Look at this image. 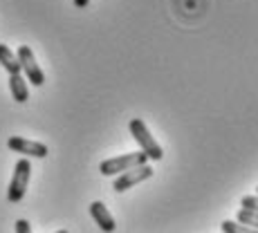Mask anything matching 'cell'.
<instances>
[{
	"label": "cell",
	"instance_id": "obj_7",
	"mask_svg": "<svg viewBox=\"0 0 258 233\" xmlns=\"http://www.w3.org/2000/svg\"><path fill=\"white\" fill-rule=\"evenodd\" d=\"M90 215H92V220L99 224V229H101V231L112 233L117 229L115 217H112V213L108 211V206L103 204V202H92V204H90Z\"/></svg>",
	"mask_w": 258,
	"mask_h": 233
},
{
	"label": "cell",
	"instance_id": "obj_9",
	"mask_svg": "<svg viewBox=\"0 0 258 233\" xmlns=\"http://www.w3.org/2000/svg\"><path fill=\"white\" fill-rule=\"evenodd\" d=\"M0 65L9 72V76H12V74H21V63H18L16 54L5 45V43H0Z\"/></svg>",
	"mask_w": 258,
	"mask_h": 233
},
{
	"label": "cell",
	"instance_id": "obj_12",
	"mask_svg": "<svg viewBox=\"0 0 258 233\" xmlns=\"http://www.w3.org/2000/svg\"><path fill=\"white\" fill-rule=\"evenodd\" d=\"M240 204H242V209H249V211L258 213V195H245Z\"/></svg>",
	"mask_w": 258,
	"mask_h": 233
},
{
	"label": "cell",
	"instance_id": "obj_4",
	"mask_svg": "<svg viewBox=\"0 0 258 233\" xmlns=\"http://www.w3.org/2000/svg\"><path fill=\"white\" fill-rule=\"evenodd\" d=\"M16 58H18V63H21V74L25 76V81H29L32 86L41 88L43 83H45V74H43V70L38 67L32 49L27 45H21L16 49Z\"/></svg>",
	"mask_w": 258,
	"mask_h": 233
},
{
	"label": "cell",
	"instance_id": "obj_1",
	"mask_svg": "<svg viewBox=\"0 0 258 233\" xmlns=\"http://www.w3.org/2000/svg\"><path fill=\"white\" fill-rule=\"evenodd\" d=\"M128 130H131L133 139L140 143L142 152L148 157V162H160L162 157H164V150H162V146L155 141V137L151 135V130L146 128V123H144L142 119H131V123H128Z\"/></svg>",
	"mask_w": 258,
	"mask_h": 233
},
{
	"label": "cell",
	"instance_id": "obj_14",
	"mask_svg": "<svg viewBox=\"0 0 258 233\" xmlns=\"http://www.w3.org/2000/svg\"><path fill=\"white\" fill-rule=\"evenodd\" d=\"M90 5V0H74V7L77 9H86Z\"/></svg>",
	"mask_w": 258,
	"mask_h": 233
},
{
	"label": "cell",
	"instance_id": "obj_8",
	"mask_svg": "<svg viewBox=\"0 0 258 233\" xmlns=\"http://www.w3.org/2000/svg\"><path fill=\"white\" fill-rule=\"evenodd\" d=\"M9 90H12L14 101H18V103H25L29 99V88L23 74H12L9 76Z\"/></svg>",
	"mask_w": 258,
	"mask_h": 233
},
{
	"label": "cell",
	"instance_id": "obj_6",
	"mask_svg": "<svg viewBox=\"0 0 258 233\" xmlns=\"http://www.w3.org/2000/svg\"><path fill=\"white\" fill-rule=\"evenodd\" d=\"M7 148L12 152H21L23 157H36V160L47 157V146H45V143L25 139V137H9V139H7Z\"/></svg>",
	"mask_w": 258,
	"mask_h": 233
},
{
	"label": "cell",
	"instance_id": "obj_16",
	"mask_svg": "<svg viewBox=\"0 0 258 233\" xmlns=\"http://www.w3.org/2000/svg\"><path fill=\"white\" fill-rule=\"evenodd\" d=\"M256 191H258V186H256Z\"/></svg>",
	"mask_w": 258,
	"mask_h": 233
},
{
	"label": "cell",
	"instance_id": "obj_3",
	"mask_svg": "<svg viewBox=\"0 0 258 233\" xmlns=\"http://www.w3.org/2000/svg\"><path fill=\"white\" fill-rule=\"evenodd\" d=\"M144 164H148V157L144 152H128V155H119V157H112V160L101 162L99 171H101V175L112 177V175H119V173L131 171V168L144 166Z\"/></svg>",
	"mask_w": 258,
	"mask_h": 233
},
{
	"label": "cell",
	"instance_id": "obj_15",
	"mask_svg": "<svg viewBox=\"0 0 258 233\" xmlns=\"http://www.w3.org/2000/svg\"><path fill=\"white\" fill-rule=\"evenodd\" d=\"M56 233H68V231H56Z\"/></svg>",
	"mask_w": 258,
	"mask_h": 233
},
{
	"label": "cell",
	"instance_id": "obj_11",
	"mask_svg": "<svg viewBox=\"0 0 258 233\" xmlns=\"http://www.w3.org/2000/svg\"><path fill=\"white\" fill-rule=\"evenodd\" d=\"M220 231L222 233H258L256 229H251V226H245V224H240V222H234V220H225V222H222Z\"/></svg>",
	"mask_w": 258,
	"mask_h": 233
},
{
	"label": "cell",
	"instance_id": "obj_13",
	"mask_svg": "<svg viewBox=\"0 0 258 233\" xmlns=\"http://www.w3.org/2000/svg\"><path fill=\"white\" fill-rule=\"evenodd\" d=\"M16 233H32V226H29L27 220H16Z\"/></svg>",
	"mask_w": 258,
	"mask_h": 233
},
{
	"label": "cell",
	"instance_id": "obj_2",
	"mask_svg": "<svg viewBox=\"0 0 258 233\" xmlns=\"http://www.w3.org/2000/svg\"><path fill=\"white\" fill-rule=\"evenodd\" d=\"M29 175H32V164H29L27 157H21L14 166V175H12V182H9V188H7V200L12 204H18V202L25 197L27 193V184H29Z\"/></svg>",
	"mask_w": 258,
	"mask_h": 233
},
{
	"label": "cell",
	"instance_id": "obj_5",
	"mask_svg": "<svg viewBox=\"0 0 258 233\" xmlns=\"http://www.w3.org/2000/svg\"><path fill=\"white\" fill-rule=\"evenodd\" d=\"M153 166L151 164H144V166H137V168H131V171H126V173H121V175L115 180V184H112V188H115L117 193H123V191H128V188H133V186H137V184H142V182H146V180H151L153 177Z\"/></svg>",
	"mask_w": 258,
	"mask_h": 233
},
{
	"label": "cell",
	"instance_id": "obj_10",
	"mask_svg": "<svg viewBox=\"0 0 258 233\" xmlns=\"http://www.w3.org/2000/svg\"><path fill=\"white\" fill-rule=\"evenodd\" d=\"M236 222H240V224L251 226V229L258 231V213H256V211L240 209V211H238V215H236Z\"/></svg>",
	"mask_w": 258,
	"mask_h": 233
}]
</instances>
